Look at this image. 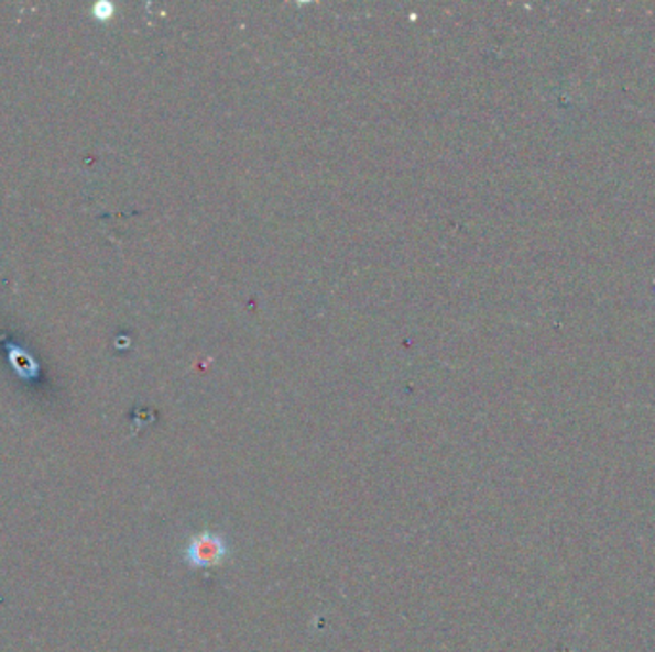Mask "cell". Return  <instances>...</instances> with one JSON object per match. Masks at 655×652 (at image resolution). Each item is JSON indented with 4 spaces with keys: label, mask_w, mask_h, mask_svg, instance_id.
<instances>
[{
    "label": "cell",
    "mask_w": 655,
    "mask_h": 652,
    "mask_svg": "<svg viewBox=\"0 0 655 652\" xmlns=\"http://www.w3.org/2000/svg\"><path fill=\"white\" fill-rule=\"evenodd\" d=\"M229 555V543L214 530H204L194 535L185 551L186 563L194 568H217Z\"/></svg>",
    "instance_id": "obj_1"
},
{
    "label": "cell",
    "mask_w": 655,
    "mask_h": 652,
    "mask_svg": "<svg viewBox=\"0 0 655 652\" xmlns=\"http://www.w3.org/2000/svg\"><path fill=\"white\" fill-rule=\"evenodd\" d=\"M8 358L14 366L15 372L22 375L23 379H35L39 375V364L31 356L30 352L23 351L22 346L14 343H7Z\"/></svg>",
    "instance_id": "obj_2"
},
{
    "label": "cell",
    "mask_w": 655,
    "mask_h": 652,
    "mask_svg": "<svg viewBox=\"0 0 655 652\" xmlns=\"http://www.w3.org/2000/svg\"><path fill=\"white\" fill-rule=\"evenodd\" d=\"M111 10H113V8H111V4H108V2H98V4H95V8H92V14H95L96 18L103 20V18H110Z\"/></svg>",
    "instance_id": "obj_3"
}]
</instances>
